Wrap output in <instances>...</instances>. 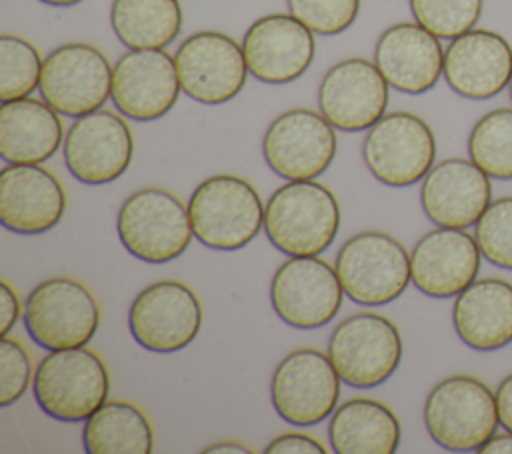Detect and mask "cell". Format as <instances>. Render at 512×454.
Wrapping results in <instances>:
<instances>
[{
  "mask_svg": "<svg viewBox=\"0 0 512 454\" xmlns=\"http://www.w3.org/2000/svg\"><path fill=\"white\" fill-rule=\"evenodd\" d=\"M340 374L328 352L296 348L274 368L270 400L274 412L292 426H314L326 420L340 398Z\"/></svg>",
  "mask_w": 512,
  "mask_h": 454,
  "instance_id": "30bf717a",
  "label": "cell"
},
{
  "mask_svg": "<svg viewBox=\"0 0 512 454\" xmlns=\"http://www.w3.org/2000/svg\"><path fill=\"white\" fill-rule=\"evenodd\" d=\"M342 298L336 268L318 256H288L270 282L272 310L298 330L326 326L338 314Z\"/></svg>",
  "mask_w": 512,
  "mask_h": 454,
  "instance_id": "2e32d148",
  "label": "cell"
},
{
  "mask_svg": "<svg viewBox=\"0 0 512 454\" xmlns=\"http://www.w3.org/2000/svg\"><path fill=\"white\" fill-rule=\"evenodd\" d=\"M334 268L344 294L362 306L388 304L412 282L408 250L380 230L350 236L340 246Z\"/></svg>",
  "mask_w": 512,
  "mask_h": 454,
  "instance_id": "52a82bcc",
  "label": "cell"
},
{
  "mask_svg": "<svg viewBox=\"0 0 512 454\" xmlns=\"http://www.w3.org/2000/svg\"><path fill=\"white\" fill-rule=\"evenodd\" d=\"M340 220L338 198L316 180H288L264 206V232L286 256H318L328 250Z\"/></svg>",
  "mask_w": 512,
  "mask_h": 454,
  "instance_id": "6da1fadb",
  "label": "cell"
},
{
  "mask_svg": "<svg viewBox=\"0 0 512 454\" xmlns=\"http://www.w3.org/2000/svg\"><path fill=\"white\" fill-rule=\"evenodd\" d=\"M458 338L472 350H500L512 342V284L488 276L468 284L452 304Z\"/></svg>",
  "mask_w": 512,
  "mask_h": 454,
  "instance_id": "d4e9b609",
  "label": "cell"
},
{
  "mask_svg": "<svg viewBox=\"0 0 512 454\" xmlns=\"http://www.w3.org/2000/svg\"><path fill=\"white\" fill-rule=\"evenodd\" d=\"M186 206L194 238L210 250H240L264 230L266 204L248 180L234 174L208 176Z\"/></svg>",
  "mask_w": 512,
  "mask_h": 454,
  "instance_id": "7a4b0ae2",
  "label": "cell"
},
{
  "mask_svg": "<svg viewBox=\"0 0 512 454\" xmlns=\"http://www.w3.org/2000/svg\"><path fill=\"white\" fill-rule=\"evenodd\" d=\"M424 426L430 438L450 452L480 450L496 432V392L470 374L438 380L424 402Z\"/></svg>",
  "mask_w": 512,
  "mask_h": 454,
  "instance_id": "3957f363",
  "label": "cell"
},
{
  "mask_svg": "<svg viewBox=\"0 0 512 454\" xmlns=\"http://www.w3.org/2000/svg\"><path fill=\"white\" fill-rule=\"evenodd\" d=\"M336 152V128L320 110H284L262 136L264 162L284 180H314L328 170Z\"/></svg>",
  "mask_w": 512,
  "mask_h": 454,
  "instance_id": "7c38bea8",
  "label": "cell"
},
{
  "mask_svg": "<svg viewBox=\"0 0 512 454\" xmlns=\"http://www.w3.org/2000/svg\"><path fill=\"white\" fill-rule=\"evenodd\" d=\"M468 156L490 178L512 180V108H494L476 120Z\"/></svg>",
  "mask_w": 512,
  "mask_h": 454,
  "instance_id": "f546056e",
  "label": "cell"
},
{
  "mask_svg": "<svg viewBox=\"0 0 512 454\" xmlns=\"http://www.w3.org/2000/svg\"><path fill=\"white\" fill-rule=\"evenodd\" d=\"M182 92L176 60L164 48L128 50L112 68L114 108L136 122L166 116Z\"/></svg>",
  "mask_w": 512,
  "mask_h": 454,
  "instance_id": "e0dca14e",
  "label": "cell"
},
{
  "mask_svg": "<svg viewBox=\"0 0 512 454\" xmlns=\"http://www.w3.org/2000/svg\"><path fill=\"white\" fill-rule=\"evenodd\" d=\"M82 444L88 454H150L154 428L140 406L106 400L84 420Z\"/></svg>",
  "mask_w": 512,
  "mask_h": 454,
  "instance_id": "83f0119b",
  "label": "cell"
},
{
  "mask_svg": "<svg viewBox=\"0 0 512 454\" xmlns=\"http://www.w3.org/2000/svg\"><path fill=\"white\" fill-rule=\"evenodd\" d=\"M64 166L88 186L118 180L132 164L134 134L120 112L98 108L74 118L64 136Z\"/></svg>",
  "mask_w": 512,
  "mask_h": 454,
  "instance_id": "4fadbf2b",
  "label": "cell"
},
{
  "mask_svg": "<svg viewBox=\"0 0 512 454\" xmlns=\"http://www.w3.org/2000/svg\"><path fill=\"white\" fill-rule=\"evenodd\" d=\"M250 76L264 84L298 80L314 62V32L290 12L256 18L242 38Z\"/></svg>",
  "mask_w": 512,
  "mask_h": 454,
  "instance_id": "d6986e66",
  "label": "cell"
},
{
  "mask_svg": "<svg viewBox=\"0 0 512 454\" xmlns=\"http://www.w3.org/2000/svg\"><path fill=\"white\" fill-rule=\"evenodd\" d=\"M202 452L204 454H254V448L238 440H220V442H212Z\"/></svg>",
  "mask_w": 512,
  "mask_h": 454,
  "instance_id": "ab89813d",
  "label": "cell"
},
{
  "mask_svg": "<svg viewBox=\"0 0 512 454\" xmlns=\"http://www.w3.org/2000/svg\"><path fill=\"white\" fill-rule=\"evenodd\" d=\"M42 62L38 48L16 34L0 36V102L30 96L40 86Z\"/></svg>",
  "mask_w": 512,
  "mask_h": 454,
  "instance_id": "4dcf8cb0",
  "label": "cell"
},
{
  "mask_svg": "<svg viewBox=\"0 0 512 454\" xmlns=\"http://www.w3.org/2000/svg\"><path fill=\"white\" fill-rule=\"evenodd\" d=\"M414 20L440 40H452L476 26L484 0H408Z\"/></svg>",
  "mask_w": 512,
  "mask_h": 454,
  "instance_id": "1f68e13d",
  "label": "cell"
},
{
  "mask_svg": "<svg viewBox=\"0 0 512 454\" xmlns=\"http://www.w3.org/2000/svg\"><path fill=\"white\" fill-rule=\"evenodd\" d=\"M24 316L20 296L18 292L10 286V282L2 280L0 282V334L8 336L10 330L16 326V322Z\"/></svg>",
  "mask_w": 512,
  "mask_h": 454,
  "instance_id": "8d00e7d4",
  "label": "cell"
},
{
  "mask_svg": "<svg viewBox=\"0 0 512 454\" xmlns=\"http://www.w3.org/2000/svg\"><path fill=\"white\" fill-rule=\"evenodd\" d=\"M478 452H482V454H512V432L510 430H506L502 434L494 432Z\"/></svg>",
  "mask_w": 512,
  "mask_h": 454,
  "instance_id": "f35d334b",
  "label": "cell"
},
{
  "mask_svg": "<svg viewBox=\"0 0 512 454\" xmlns=\"http://www.w3.org/2000/svg\"><path fill=\"white\" fill-rule=\"evenodd\" d=\"M116 232L122 246L148 264L178 258L194 236L188 206L176 194L158 186L138 188L122 202Z\"/></svg>",
  "mask_w": 512,
  "mask_h": 454,
  "instance_id": "5b68a950",
  "label": "cell"
},
{
  "mask_svg": "<svg viewBox=\"0 0 512 454\" xmlns=\"http://www.w3.org/2000/svg\"><path fill=\"white\" fill-rule=\"evenodd\" d=\"M374 64L394 90L418 96L432 90L444 74V48L416 20L398 22L378 36Z\"/></svg>",
  "mask_w": 512,
  "mask_h": 454,
  "instance_id": "cb8c5ba5",
  "label": "cell"
},
{
  "mask_svg": "<svg viewBox=\"0 0 512 454\" xmlns=\"http://www.w3.org/2000/svg\"><path fill=\"white\" fill-rule=\"evenodd\" d=\"M40 410L60 422H80L110 394V372L102 356L86 346L48 350L32 378Z\"/></svg>",
  "mask_w": 512,
  "mask_h": 454,
  "instance_id": "277c9868",
  "label": "cell"
},
{
  "mask_svg": "<svg viewBox=\"0 0 512 454\" xmlns=\"http://www.w3.org/2000/svg\"><path fill=\"white\" fill-rule=\"evenodd\" d=\"M64 144L60 114L42 98H18L0 106V156L6 164H42Z\"/></svg>",
  "mask_w": 512,
  "mask_h": 454,
  "instance_id": "484cf974",
  "label": "cell"
},
{
  "mask_svg": "<svg viewBox=\"0 0 512 454\" xmlns=\"http://www.w3.org/2000/svg\"><path fill=\"white\" fill-rule=\"evenodd\" d=\"M508 94H510V100H512V78H510V84H508Z\"/></svg>",
  "mask_w": 512,
  "mask_h": 454,
  "instance_id": "b9f144b4",
  "label": "cell"
},
{
  "mask_svg": "<svg viewBox=\"0 0 512 454\" xmlns=\"http://www.w3.org/2000/svg\"><path fill=\"white\" fill-rule=\"evenodd\" d=\"M390 84L362 56L332 64L318 84L322 116L342 132H364L386 114Z\"/></svg>",
  "mask_w": 512,
  "mask_h": 454,
  "instance_id": "ac0fdd59",
  "label": "cell"
},
{
  "mask_svg": "<svg viewBox=\"0 0 512 454\" xmlns=\"http://www.w3.org/2000/svg\"><path fill=\"white\" fill-rule=\"evenodd\" d=\"M482 252L466 228L438 226L410 252L412 284L430 298H456L480 270Z\"/></svg>",
  "mask_w": 512,
  "mask_h": 454,
  "instance_id": "7402d4cb",
  "label": "cell"
},
{
  "mask_svg": "<svg viewBox=\"0 0 512 454\" xmlns=\"http://www.w3.org/2000/svg\"><path fill=\"white\" fill-rule=\"evenodd\" d=\"M66 190L40 164H6L0 170V222L22 236L52 230L66 212Z\"/></svg>",
  "mask_w": 512,
  "mask_h": 454,
  "instance_id": "ffe728a7",
  "label": "cell"
},
{
  "mask_svg": "<svg viewBox=\"0 0 512 454\" xmlns=\"http://www.w3.org/2000/svg\"><path fill=\"white\" fill-rule=\"evenodd\" d=\"M400 438L398 416L380 400L350 398L330 414L328 442L336 454H392Z\"/></svg>",
  "mask_w": 512,
  "mask_h": 454,
  "instance_id": "4316f807",
  "label": "cell"
},
{
  "mask_svg": "<svg viewBox=\"0 0 512 454\" xmlns=\"http://www.w3.org/2000/svg\"><path fill=\"white\" fill-rule=\"evenodd\" d=\"M182 92L206 106L236 98L248 78L242 44L218 30H198L174 54Z\"/></svg>",
  "mask_w": 512,
  "mask_h": 454,
  "instance_id": "9a60e30c",
  "label": "cell"
},
{
  "mask_svg": "<svg viewBox=\"0 0 512 454\" xmlns=\"http://www.w3.org/2000/svg\"><path fill=\"white\" fill-rule=\"evenodd\" d=\"M474 238L490 264L512 270V196L490 202L474 224Z\"/></svg>",
  "mask_w": 512,
  "mask_h": 454,
  "instance_id": "d6a6232c",
  "label": "cell"
},
{
  "mask_svg": "<svg viewBox=\"0 0 512 454\" xmlns=\"http://www.w3.org/2000/svg\"><path fill=\"white\" fill-rule=\"evenodd\" d=\"M362 160L378 182L406 188L422 182L434 166L436 136L430 124L414 112H386L366 130Z\"/></svg>",
  "mask_w": 512,
  "mask_h": 454,
  "instance_id": "9c48e42d",
  "label": "cell"
},
{
  "mask_svg": "<svg viewBox=\"0 0 512 454\" xmlns=\"http://www.w3.org/2000/svg\"><path fill=\"white\" fill-rule=\"evenodd\" d=\"M494 392H496L498 420L504 426V430L512 432V374L504 376Z\"/></svg>",
  "mask_w": 512,
  "mask_h": 454,
  "instance_id": "74e56055",
  "label": "cell"
},
{
  "mask_svg": "<svg viewBox=\"0 0 512 454\" xmlns=\"http://www.w3.org/2000/svg\"><path fill=\"white\" fill-rule=\"evenodd\" d=\"M202 326L198 294L180 280H158L142 288L128 310L132 338L150 352L170 354L186 348Z\"/></svg>",
  "mask_w": 512,
  "mask_h": 454,
  "instance_id": "5bb4252c",
  "label": "cell"
},
{
  "mask_svg": "<svg viewBox=\"0 0 512 454\" xmlns=\"http://www.w3.org/2000/svg\"><path fill=\"white\" fill-rule=\"evenodd\" d=\"M42 4H48V6H58V8H68V6H76L84 0H38Z\"/></svg>",
  "mask_w": 512,
  "mask_h": 454,
  "instance_id": "60d3db41",
  "label": "cell"
},
{
  "mask_svg": "<svg viewBox=\"0 0 512 454\" xmlns=\"http://www.w3.org/2000/svg\"><path fill=\"white\" fill-rule=\"evenodd\" d=\"M492 202L490 176L470 158L436 162L420 184V204L436 226L468 228Z\"/></svg>",
  "mask_w": 512,
  "mask_h": 454,
  "instance_id": "603a6c76",
  "label": "cell"
},
{
  "mask_svg": "<svg viewBox=\"0 0 512 454\" xmlns=\"http://www.w3.org/2000/svg\"><path fill=\"white\" fill-rule=\"evenodd\" d=\"M266 454H326L328 448L310 434L304 432H284L272 438L266 448Z\"/></svg>",
  "mask_w": 512,
  "mask_h": 454,
  "instance_id": "d590c367",
  "label": "cell"
},
{
  "mask_svg": "<svg viewBox=\"0 0 512 454\" xmlns=\"http://www.w3.org/2000/svg\"><path fill=\"white\" fill-rule=\"evenodd\" d=\"M28 336L46 350L86 346L100 328V304L94 292L70 276L38 282L24 304Z\"/></svg>",
  "mask_w": 512,
  "mask_h": 454,
  "instance_id": "8992f818",
  "label": "cell"
},
{
  "mask_svg": "<svg viewBox=\"0 0 512 454\" xmlns=\"http://www.w3.org/2000/svg\"><path fill=\"white\" fill-rule=\"evenodd\" d=\"M402 334L378 312H356L336 324L328 338V356L342 382L354 388L384 384L400 366Z\"/></svg>",
  "mask_w": 512,
  "mask_h": 454,
  "instance_id": "ba28073f",
  "label": "cell"
},
{
  "mask_svg": "<svg viewBox=\"0 0 512 454\" xmlns=\"http://www.w3.org/2000/svg\"><path fill=\"white\" fill-rule=\"evenodd\" d=\"M288 12L314 34L336 36L358 18L360 0H286Z\"/></svg>",
  "mask_w": 512,
  "mask_h": 454,
  "instance_id": "836d02e7",
  "label": "cell"
},
{
  "mask_svg": "<svg viewBox=\"0 0 512 454\" xmlns=\"http://www.w3.org/2000/svg\"><path fill=\"white\" fill-rule=\"evenodd\" d=\"M180 0H112L110 24L128 50L166 48L182 30Z\"/></svg>",
  "mask_w": 512,
  "mask_h": 454,
  "instance_id": "f1b7e54d",
  "label": "cell"
},
{
  "mask_svg": "<svg viewBox=\"0 0 512 454\" xmlns=\"http://www.w3.org/2000/svg\"><path fill=\"white\" fill-rule=\"evenodd\" d=\"M442 76L462 98H494L510 84L512 46L494 30L472 28L446 46Z\"/></svg>",
  "mask_w": 512,
  "mask_h": 454,
  "instance_id": "44dd1931",
  "label": "cell"
},
{
  "mask_svg": "<svg viewBox=\"0 0 512 454\" xmlns=\"http://www.w3.org/2000/svg\"><path fill=\"white\" fill-rule=\"evenodd\" d=\"M32 380V358L18 338L0 340V406L20 400Z\"/></svg>",
  "mask_w": 512,
  "mask_h": 454,
  "instance_id": "e575fe53",
  "label": "cell"
},
{
  "mask_svg": "<svg viewBox=\"0 0 512 454\" xmlns=\"http://www.w3.org/2000/svg\"><path fill=\"white\" fill-rule=\"evenodd\" d=\"M112 68L98 46L66 42L44 58L38 92L58 114L78 118L110 98Z\"/></svg>",
  "mask_w": 512,
  "mask_h": 454,
  "instance_id": "8fae6325",
  "label": "cell"
}]
</instances>
